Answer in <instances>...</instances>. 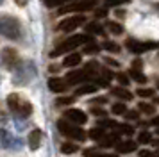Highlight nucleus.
<instances>
[{
    "label": "nucleus",
    "mask_w": 159,
    "mask_h": 157,
    "mask_svg": "<svg viewBox=\"0 0 159 157\" xmlns=\"http://www.w3.org/2000/svg\"><path fill=\"white\" fill-rule=\"evenodd\" d=\"M0 34L7 39L18 41L22 38V23L11 14H0Z\"/></svg>",
    "instance_id": "1"
},
{
    "label": "nucleus",
    "mask_w": 159,
    "mask_h": 157,
    "mask_svg": "<svg viewBox=\"0 0 159 157\" xmlns=\"http://www.w3.org/2000/svg\"><path fill=\"white\" fill-rule=\"evenodd\" d=\"M89 39H91V36H89V34H75V36H70L68 39L61 41L56 48L52 50L50 57H59V56H63V54H68V52H72V50L79 48L80 45H86Z\"/></svg>",
    "instance_id": "2"
},
{
    "label": "nucleus",
    "mask_w": 159,
    "mask_h": 157,
    "mask_svg": "<svg viewBox=\"0 0 159 157\" xmlns=\"http://www.w3.org/2000/svg\"><path fill=\"white\" fill-rule=\"evenodd\" d=\"M7 107L11 113H15L16 116H22V118H27L32 113V105H30L29 100H25L22 95L18 93H11L7 96Z\"/></svg>",
    "instance_id": "3"
},
{
    "label": "nucleus",
    "mask_w": 159,
    "mask_h": 157,
    "mask_svg": "<svg viewBox=\"0 0 159 157\" xmlns=\"http://www.w3.org/2000/svg\"><path fill=\"white\" fill-rule=\"evenodd\" d=\"M57 128H59V132H61L63 136L70 137V139H73V141H84V139L88 137V132H84V130L80 128V125H75V123L65 120V118L57 121Z\"/></svg>",
    "instance_id": "4"
},
{
    "label": "nucleus",
    "mask_w": 159,
    "mask_h": 157,
    "mask_svg": "<svg viewBox=\"0 0 159 157\" xmlns=\"http://www.w3.org/2000/svg\"><path fill=\"white\" fill-rule=\"evenodd\" d=\"M97 0H77V2H72L68 6L59 7V14H70V13H82V11H89L93 9Z\"/></svg>",
    "instance_id": "5"
},
{
    "label": "nucleus",
    "mask_w": 159,
    "mask_h": 157,
    "mask_svg": "<svg viewBox=\"0 0 159 157\" xmlns=\"http://www.w3.org/2000/svg\"><path fill=\"white\" fill-rule=\"evenodd\" d=\"M84 23H86V18L82 14H72V16H68V18L59 21L57 30H61V32H72V30H75L77 27L84 25Z\"/></svg>",
    "instance_id": "6"
},
{
    "label": "nucleus",
    "mask_w": 159,
    "mask_h": 157,
    "mask_svg": "<svg viewBox=\"0 0 159 157\" xmlns=\"http://www.w3.org/2000/svg\"><path fill=\"white\" fill-rule=\"evenodd\" d=\"M125 47L132 52V54H143L147 50H154L159 48V43L156 41H136V39H127Z\"/></svg>",
    "instance_id": "7"
},
{
    "label": "nucleus",
    "mask_w": 159,
    "mask_h": 157,
    "mask_svg": "<svg viewBox=\"0 0 159 157\" xmlns=\"http://www.w3.org/2000/svg\"><path fill=\"white\" fill-rule=\"evenodd\" d=\"M2 63L6 68L9 70H15L18 68V64H20V56H18V52L15 48H4L2 50Z\"/></svg>",
    "instance_id": "8"
},
{
    "label": "nucleus",
    "mask_w": 159,
    "mask_h": 157,
    "mask_svg": "<svg viewBox=\"0 0 159 157\" xmlns=\"http://www.w3.org/2000/svg\"><path fill=\"white\" fill-rule=\"evenodd\" d=\"M63 118L68 121H72V123H75V125H84L88 121V114L84 111H80V109L72 107V109H66L65 113H63Z\"/></svg>",
    "instance_id": "9"
},
{
    "label": "nucleus",
    "mask_w": 159,
    "mask_h": 157,
    "mask_svg": "<svg viewBox=\"0 0 159 157\" xmlns=\"http://www.w3.org/2000/svg\"><path fill=\"white\" fill-rule=\"evenodd\" d=\"M91 75L88 73L86 70H75V71H70L68 75H66V82L70 86L73 84H80V82H88V80H91Z\"/></svg>",
    "instance_id": "10"
},
{
    "label": "nucleus",
    "mask_w": 159,
    "mask_h": 157,
    "mask_svg": "<svg viewBox=\"0 0 159 157\" xmlns=\"http://www.w3.org/2000/svg\"><path fill=\"white\" fill-rule=\"evenodd\" d=\"M68 86L70 84L66 82V78H61V77L48 78V87H50V91H54V93H65Z\"/></svg>",
    "instance_id": "11"
},
{
    "label": "nucleus",
    "mask_w": 159,
    "mask_h": 157,
    "mask_svg": "<svg viewBox=\"0 0 159 157\" xmlns=\"http://www.w3.org/2000/svg\"><path fill=\"white\" fill-rule=\"evenodd\" d=\"M41 137H43V132L39 130V128H34V130H30L29 134V146L30 150H38L39 148V145H41Z\"/></svg>",
    "instance_id": "12"
},
{
    "label": "nucleus",
    "mask_w": 159,
    "mask_h": 157,
    "mask_svg": "<svg viewBox=\"0 0 159 157\" xmlns=\"http://www.w3.org/2000/svg\"><path fill=\"white\" fill-rule=\"evenodd\" d=\"M136 146L138 145L134 141H118L116 143V152L118 154H130L136 150Z\"/></svg>",
    "instance_id": "13"
},
{
    "label": "nucleus",
    "mask_w": 159,
    "mask_h": 157,
    "mask_svg": "<svg viewBox=\"0 0 159 157\" xmlns=\"http://www.w3.org/2000/svg\"><path fill=\"white\" fill-rule=\"evenodd\" d=\"M79 64H80V54H77V52H70L63 61V66H66V68H73V66H79Z\"/></svg>",
    "instance_id": "14"
},
{
    "label": "nucleus",
    "mask_w": 159,
    "mask_h": 157,
    "mask_svg": "<svg viewBox=\"0 0 159 157\" xmlns=\"http://www.w3.org/2000/svg\"><path fill=\"white\" fill-rule=\"evenodd\" d=\"M111 93H113L115 96H118L120 100H130V98H132V93L127 91V89H125V86H118V87H113V89H111Z\"/></svg>",
    "instance_id": "15"
},
{
    "label": "nucleus",
    "mask_w": 159,
    "mask_h": 157,
    "mask_svg": "<svg viewBox=\"0 0 159 157\" xmlns=\"http://www.w3.org/2000/svg\"><path fill=\"white\" fill-rule=\"evenodd\" d=\"M118 141H120V134L116 132V134H106L98 143H100V146L104 148V146H111V145H116Z\"/></svg>",
    "instance_id": "16"
},
{
    "label": "nucleus",
    "mask_w": 159,
    "mask_h": 157,
    "mask_svg": "<svg viewBox=\"0 0 159 157\" xmlns=\"http://www.w3.org/2000/svg\"><path fill=\"white\" fill-rule=\"evenodd\" d=\"M104 27H102L98 21H89L86 25V34H102Z\"/></svg>",
    "instance_id": "17"
},
{
    "label": "nucleus",
    "mask_w": 159,
    "mask_h": 157,
    "mask_svg": "<svg viewBox=\"0 0 159 157\" xmlns=\"http://www.w3.org/2000/svg\"><path fill=\"white\" fill-rule=\"evenodd\" d=\"M88 134H89V137H91L93 141H100V139H102L106 134H107V132L104 130V127H95V128H91Z\"/></svg>",
    "instance_id": "18"
},
{
    "label": "nucleus",
    "mask_w": 159,
    "mask_h": 157,
    "mask_svg": "<svg viewBox=\"0 0 159 157\" xmlns=\"http://www.w3.org/2000/svg\"><path fill=\"white\" fill-rule=\"evenodd\" d=\"M98 52H100V47H98L93 39H89V41L86 43V47H84V54H88V56H93V54H98Z\"/></svg>",
    "instance_id": "19"
},
{
    "label": "nucleus",
    "mask_w": 159,
    "mask_h": 157,
    "mask_svg": "<svg viewBox=\"0 0 159 157\" xmlns=\"http://www.w3.org/2000/svg\"><path fill=\"white\" fill-rule=\"evenodd\" d=\"M95 91H97V86L86 84V86H80L79 89L75 91V95H77V96H82V95H91V93H95Z\"/></svg>",
    "instance_id": "20"
},
{
    "label": "nucleus",
    "mask_w": 159,
    "mask_h": 157,
    "mask_svg": "<svg viewBox=\"0 0 159 157\" xmlns=\"http://www.w3.org/2000/svg\"><path fill=\"white\" fill-rule=\"evenodd\" d=\"M130 77H132V80H136V82H139V84H143V82H147V77H145L143 73H141V70H136V68H130Z\"/></svg>",
    "instance_id": "21"
},
{
    "label": "nucleus",
    "mask_w": 159,
    "mask_h": 157,
    "mask_svg": "<svg viewBox=\"0 0 159 157\" xmlns=\"http://www.w3.org/2000/svg\"><path fill=\"white\" fill-rule=\"evenodd\" d=\"M104 50H107V52H111V54H120V45L118 43H115V41H104Z\"/></svg>",
    "instance_id": "22"
},
{
    "label": "nucleus",
    "mask_w": 159,
    "mask_h": 157,
    "mask_svg": "<svg viewBox=\"0 0 159 157\" xmlns=\"http://www.w3.org/2000/svg\"><path fill=\"white\" fill-rule=\"evenodd\" d=\"M77 150H79V146H77L75 143H63V145H61V152H63V154H66V155L75 154Z\"/></svg>",
    "instance_id": "23"
},
{
    "label": "nucleus",
    "mask_w": 159,
    "mask_h": 157,
    "mask_svg": "<svg viewBox=\"0 0 159 157\" xmlns=\"http://www.w3.org/2000/svg\"><path fill=\"white\" fill-rule=\"evenodd\" d=\"M116 132L118 134H127V136H130V134H134V128L130 127V125H127V123H122V125H116Z\"/></svg>",
    "instance_id": "24"
},
{
    "label": "nucleus",
    "mask_w": 159,
    "mask_h": 157,
    "mask_svg": "<svg viewBox=\"0 0 159 157\" xmlns=\"http://www.w3.org/2000/svg\"><path fill=\"white\" fill-rule=\"evenodd\" d=\"M107 29H109V32H113L116 36H120L123 32V27L120 23H116V21H107Z\"/></svg>",
    "instance_id": "25"
},
{
    "label": "nucleus",
    "mask_w": 159,
    "mask_h": 157,
    "mask_svg": "<svg viewBox=\"0 0 159 157\" xmlns=\"http://www.w3.org/2000/svg\"><path fill=\"white\" fill-rule=\"evenodd\" d=\"M138 105H139V111L145 114H154V111H156V107L152 105V104H147V102H139Z\"/></svg>",
    "instance_id": "26"
},
{
    "label": "nucleus",
    "mask_w": 159,
    "mask_h": 157,
    "mask_svg": "<svg viewBox=\"0 0 159 157\" xmlns=\"http://www.w3.org/2000/svg\"><path fill=\"white\" fill-rule=\"evenodd\" d=\"M86 157H118V154H102V152H93V150H86L84 152Z\"/></svg>",
    "instance_id": "27"
},
{
    "label": "nucleus",
    "mask_w": 159,
    "mask_h": 157,
    "mask_svg": "<svg viewBox=\"0 0 159 157\" xmlns=\"http://www.w3.org/2000/svg\"><path fill=\"white\" fill-rule=\"evenodd\" d=\"M111 111H113V114H125L127 107H125V104H123V102H116V104H113Z\"/></svg>",
    "instance_id": "28"
},
{
    "label": "nucleus",
    "mask_w": 159,
    "mask_h": 157,
    "mask_svg": "<svg viewBox=\"0 0 159 157\" xmlns=\"http://www.w3.org/2000/svg\"><path fill=\"white\" fill-rule=\"evenodd\" d=\"M138 141L143 143V145H147V143H152V134L148 132V130H143V132H139V136H138Z\"/></svg>",
    "instance_id": "29"
},
{
    "label": "nucleus",
    "mask_w": 159,
    "mask_h": 157,
    "mask_svg": "<svg viewBox=\"0 0 159 157\" xmlns=\"http://www.w3.org/2000/svg\"><path fill=\"white\" fill-rule=\"evenodd\" d=\"M75 102V96H61L56 100V105H70Z\"/></svg>",
    "instance_id": "30"
},
{
    "label": "nucleus",
    "mask_w": 159,
    "mask_h": 157,
    "mask_svg": "<svg viewBox=\"0 0 159 157\" xmlns=\"http://www.w3.org/2000/svg\"><path fill=\"white\" fill-rule=\"evenodd\" d=\"M138 95L141 96V98H150V96H154V89H150V87H139L138 89Z\"/></svg>",
    "instance_id": "31"
},
{
    "label": "nucleus",
    "mask_w": 159,
    "mask_h": 157,
    "mask_svg": "<svg viewBox=\"0 0 159 157\" xmlns=\"http://www.w3.org/2000/svg\"><path fill=\"white\" fill-rule=\"evenodd\" d=\"M129 0H106V7H118V6H125Z\"/></svg>",
    "instance_id": "32"
},
{
    "label": "nucleus",
    "mask_w": 159,
    "mask_h": 157,
    "mask_svg": "<svg viewBox=\"0 0 159 157\" xmlns=\"http://www.w3.org/2000/svg\"><path fill=\"white\" fill-rule=\"evenodd\" d=\"M43 2L47 7H56V6H63V4L70 2V0H43Z\"/></svg>",
    "instance_id": "33"
},
{
    "label": "nucleus",
    "mask_w": 159,
    "mask_h": 157,
    "mask_svg": "<svg viewBox=\"0 0 159 157\" xmlns=\"http://www.w3.org/2000/svg\"><path fill=\"white\" fill-rule=\"evenodd\" d=\"M116 78H118V82H120L122 86L129 84V75H127V73H118V75H116Z\"/></svg>",
    "instance_id": "34"
},
{
    "label": "nucleus",
    "mask_w": 159,
    "mask_h": 157,
    "mask_svg": "<svg viewBox=\"0 0 159 157\" xmlns=\"http://www.w3.org/2000/svg\"><path fill=\"white\" fill-rule=\"evenodd\" d=\"M125 118H127V120H136L138 111H125Z\"/></svg>",
    "instance_id": "35"
},
{
    "label": "nucleus",
    "mask_w": 159,
    "mask_h": 157,
    "mask_svg": "<svg viewBox=\"0 0 159 157\" xmlns=\"http://www.w3.org/2000/svg\"><path fill=\"white\" fill-rule=\"evenodd\" d=\"M91 113H93L95 116H106V111L100 109V107H93V109H91Z\"/></svg>",
    "instance_id": "36"
},
{
    "label": "nucleus",
    "mask_w": 159,
    "mask_h": 157,
    "mask_svg": "<svg viewBox=\"0 0 159 157\" xmlns=\"http://www.w3.org/2000/svg\"><path fill=\"white\" fill-rule=\"evenodd\" d=\"M104 63H107L109 66H113V68H118V66H120V63H118V61H115V59H111V57H107Z\"/></svg>",
    "instance_id": "37"
},
{
    "label": "nucleus",
    "mask_w": 159,
    "mask_h": 157,
    "mask_svg": "<svg viewBox=\"0 0 159 157\" xmlns=\"http://www.w3.org/2000/svg\"><path fill=\"white\" fill-rule=\"evenodd\" d=\"M102 75L106 77V80H111V78H115V77H113V73H111L107 68H104V70H102Z\"/></svg>",
    "instance_id": "38"
},
{
    "label": "nucleus",
    "mask_w": 159,
    "mask_h": 157,
    "mask_svg": "<svg viewBox=\"0 0 159 157\" xmlns=\"http://www.w3.org/2000/svg\"><path fill=\"white\" fill-rule=\"evenodd\" d=\"M130 68H136V70H141V61L139 59H136V61H132V66Z\"/></svg>",
    "instance_id": "39"
},
{
    "label": "nucleus",
    "mask_w": 159,
    "mask_h": 157,
    "mask_svg": "<svg viewBox=\"0 0 159 157\" xmlns=\"http://www.w3.org/2000/svg\"><path fill=\"white\" fill-rule=\"evenodd\" d=\"M152 155H154V154L148 152V150H141V152H139V157H152Z\"/></svg>",
    "instance_id": "40"
},
{
    "label": "nucleus",
    "mask_w": 159,
    "mask_h": 157,
    "mask_svg": "<svg viewBox=\"0 0 159 157\" xmlns=\"http://www.w3.org/2000/svg\"><path fill=\"white\" fill-rule=\"evenodd\" d=\"M106 14H107V9H106V7H104V9H98V11H97V16H106Z\"/></svg>",
    "instance_id": "41"
},
{
    "label": "nucleus",
    "mask_w": 159,
    "mask_h": 157,
    "mask_svg": "<svg viewBox=\"0 0 159 157\" xmlns=\"http://www.w3.org/2000/svg\"><path fill=\"white\" fill-rule=\"evenodd\" d=\"M104 102H106V98H104V96H100V98H95V100H93V104H104Z\"/></svg>",
    "instance_id": "42"
},
{
    "label": "nucleus",
    "mask_w": 159,
    "mask_h": 157,
    "mask_svg": "<svg viewBox=\"0 0 159 157\" xmlns=\"http://www.w3.org/2000/svg\"><path fill=\"white\" fill-rule=\"evenodd\" d=\"M15 2H16V6H20V7H23L27 4V0H15Z\"/></svg>",
    "instance_id": "43"
},
{
    "label": "nucleus",
    "mask_w": 159,
    "mask_h": 157,
    "mask_svg": "<svg viewBox=\"0 0 159 157\" xmlns=\"http://www.w3.org/2000/svg\"><path fill=\"white\" fill-rule=\"evenodd\" d=\"M152 125H156V127H159V116H157V118H154V120H152Z\"/></svg>",
    "instance_id": "44"
},
{
    "label": "nucleus",
    "mask_w": 159,
    "mask_h": 157,
    "mask_svg": "<svg viewBox=\"0 0 159 157\" xmlns=\"http://www.w3.org/2000/svg\"><path fill=\"white\" fill-rule=\"evenodd\" d=\"M152 145L154 146H159V139H152Z\"/></svg>",
    "instance_id": "45"
},
{
    "label": "nucleus",
    "mask_w": 159,
    "mask_h": 157,
    "mask_svg": "<svg viewBox=\"0 0 159 157\" xmlns=\"http://www.w3.org/2000/svg\"><path fill=\"white\" fill-rule=\"evenodd\" d=\"M154 155H157V157H159V150H157V152H156V154H154Z\"/></svg>",
    "instance_id": "46"
},
{
    "label": "nucleus",
    "mask_w": 159,
    "mask_h": 157,
    "mask_svg": "<svg viewBox=\"0 0 159 157\" xmlns=\"http://www.w3.org/2000/svg\"><path fill=\"white\" fill-rule=\"evenodd\" d=\"M157 134H159V127H157Z\"/></svg>",
    "instance_id": "47"
},
{
    "label": "nucleus",
    "mask_w": 159,
    "mask_h": 157,
    "mask_svg": "<svg viewBox=\"0 0 159 157\" xmlns=\"http://www.w3.org/2000/svg\"><path fill=\"white\" fill-rule=\"evenodd\" d=\"M157 87H159V82H157Z\"/></svg>",
    "instance_id": "48"
}]
</instances>
